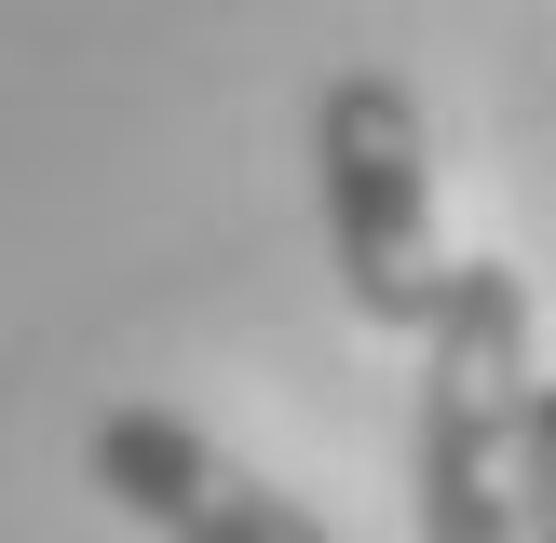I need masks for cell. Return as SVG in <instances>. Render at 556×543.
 Masks as SVG:
<instances>
[{
    "label": "cell",
    "mask_w": 556,
    "mask_h": 543,
    "mask_svg": "<svg viewBox=\"0 0 556 543\" xmlns=\"http://www.w3.org/2000/svg\"><path fill=\"white\" fill-rule=\"evenodd\" d=\"M313 190H326L340 299L367 326H407L421 340L448 258H434V136H421V96L394 68H340L313 96Z\"/></svg>",
    "instance_id": "obj_2"
},
{
    "label": "cell",
    "mask_w": 556,
    "mask_h": 543,
    "mask_svg": "<svg viewBox=\"0 0 556 543\" xmlns=\"http://www.w3.org/2000/svg\"><path fill=\"white\" fill-rule=\"evenodd\" d=\"M516 543H556V380H530L516 421Z\"/></svg>",
    "instance_id": "obj_4"
},
{
    "label": "cell",
    "mask_w": 556,
    "mask_h": 543,
    "mask_svg": "<svg viewBox=\"0 0 556 543\" xmlns=\"http://www.w3.org/2000/svg\"><path fill=\"white\" fill-rule=\"evenodd\" d=\"M530 286L503 258H448L421 313V421L407 516L421 543H516V421H530Z\"/></svg>",
    "instance_id": "obj_1"
},
{
    "label": "cell",
    "mask_w": 556,
    "mask_h": 543,
    "mask_svg": "<svg viewBox=\"0 0 556 543\" xmlns=\"http://www.w3.org/2000/svg\"><path fill=\"white\" fill-rule=\"evenodd\" d=\"M81 476H96L136 530H163V543H340L313 503H286L271 476H244L177 407H109V421L81 434Z\"/></svg>",
    "instance_id": "obj_3"
}]
</instances>
